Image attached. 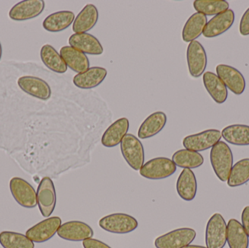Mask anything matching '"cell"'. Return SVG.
I'll return each instance as SVG.
<instances>
[{
	"mask_svg": "<svg viewBox=\"0 0 249 248\" xmlns=\"http://www.w3.org/2000/svg\"><path fill=\"white\" fill-rule=\"evenodd\" d=\"M166 123L167 116L164 112H155L142 122L138 131V137L141 139L152 138L161 132Z\"/></svg>",
	"mask_w": 249,
	"mask_h": 248,
	"instance_id": "obj_24",
	"label": "cell"
},
{
	"mask_svg": "<svg viewBox=\"0 0 249 248\" xmlns=\"http://www.w3.org/2000/svg\"><path fill=\"white\" fill-rule=\"evenodd\" d=\"M249 182V158L243 159L232 166L228 179L231 188L243 186Z\"/></svg>",
	"mask_w": 249,
	"mask_h": 248,
	"instance_id": "obj_31",
	"label": "cell"
},
{
	"mask_svg": "<svg viewBox=\"0 0 249 248\" xmlns=\"http://www.w3.org/2000/svg\"><path fill=\"white\" fill-rule=\"evenodd\" d=\"M221 138L222 132L219 130L210 129L185 137L182 144L186 149L199 152L212 149Z\"/></svg>",
	"mask_w": 249,
	"mask_h": 248,
	"instance_id": "obj_7",
	"label": "cell"
},
{
	"mask_svg": "<svg viewBox=\"0 0 249 248\" xmlns=\"http://www.w3.org/2000/svg\"><path fill=\"white\" fill-rule=\"evenodd\" d=\"M99 20V11L93 4H88L74 19L72 31L74 33H86L91 30Z\"/></svg>",
	"mask_w": 249,
	"mask_h": 248,
	"instance_id": "obj_21",
	"label": "cell"
},
{
	"mask_svg": "<svg viewBox=\"0 0 249 248\" xmlns=\"http://www.w3.org/2000/svg\"><path fill=\"white\" fill-rule=\"evenodd\" d=\"M36 199L42 216H51L56 205V194L53 182L49 177L41 180L36 192Z\"/></svg>",
	"mask_w": 249,
	"mask_h": 248,
	"instance_id": "obj_9",
	"label": "cell"
},
{
	"mask_svg": "<svg viewBox=\"0 0 249 248\" xmlns=\"http://www.w3.org/2000/svg\"><path fill=\"white\" fill-rule=\"evenodd\" d=\"M177 166L172 160L166 157H157L143 164L139 170L142 177L150 180H161L172 176Z\"/></svg>",
	"mask_w": 249,
	"mask_h": 248,
	"instance_id": "obj_3",
	"label": "cell"
},
{
	"mask_svg": "<svg viewBox=\"0 0 249 248\" xmlns=\"http://www.w3.org/2000/svg\"><path fill=\"white\" fill-rule=\"evenodd\" d=\"M203 84L211 97L218 104L225 103L228 99V91L226 85L219 77L212 71L203 74Z\"/></svg>",
	"mask_w": 249,
	"mask_h": 248,
	"instance_id": "obj_23",
	"label": "cell"
},
{
	"mask_svg": "<svg viewBox=\"0 0 249 248\" xmlns=\"http://www.w3.org/2000/svg\"><path fill=\"white\" fill-rule=\"evenodd\" d=\"M210 160L218 179L222 182H228L233 165V154L229 146L224 141L218 142L211 150Z\"/></svg>",
	"mask_w": 249,
	"mask_h": 248,
	"instance_id": "obj_1",
	"label": "cell"
},
{
	"mask_svg": "<svg viewBox=\"0 0 249 248\" xmlns=\"http://www.w3.org/2000/svg\"><path fill=\"white\" fill-rule=\"evenodd\" d=\"M60 55L67 67L78 74L84 72L90 67V61L87 55L72 47H63L60 50Z\"/></svg>",
	"mask_w": 249,
	"mask_h": 248,
	"instance_id": "obj_20",
	"label": "cell"
},
{
	"mask_svg": "<svg viewBox=\"0 0 249 248\" xmlns=\"http://www.w3.org/2000/svg\"><path fill=\"white\" fill-rule=\"evenodd\" d=\"M1 54H2V48H1V42H0V60H1Z\"/></svg>",
	"mask_w": 249,
	"mask_h": 248,
	"instance_id": "obj_38",
	"label": "cell"
},
{
	"mask_svg": "<svg viewBox=\"0 0 249 248\" xmlns=\"http://www.w3.org/2000/svg\"><path fill=\"white\" fill-rule=\"evenodd\" d=\"M61 226V219L59 217H51L31 227L26 231V235L33 243H45L56 234Z\"/></svg>",
	"mask_w": 249,
	"mask_h": 248,
	"instance_id": "obj_11",
	"label": "cell"
},
{
	"mask_svg": "<svg viewBox=\"0 0 249 248\" xmlns=\"http://www.w3.org/2000/svg\"><path fill=\"white\" fill-rule=\"evenodd\" d=\"M57 234L63 240L81 242L93 237V230L86 223L78 221H68L61 224Z\"/></svg>",
	"mask_w": 249,
	"mask_h": 248,
	"instance_id": "obj_12",
	"label": "cell"
},
{
	"mask_svg": "<svg viewBox=\"0 0 249 248\" xmlns=\"http://www.w3.org/2000/svg\"><path fill=\"white\" fill-rule=\"evenodd\" d=\"M43 0H25L17 3L9 12V17L16 21H24L39 16L45 9Z\"/></svg>",
	"mask_w": 249,
	"mask_h": 248,
	"instance_id": "obj_13",
	"label": "cell"
},
{
	"mask_svg": "<svg viewBox=\"0 0 249 248\" xmlns=\"http://www.w3.org/2000/svg\"><path fill=\"white\" fill-rule=\"evenodd\" d=\"M227 242L230 248H249V237L242 224L236 219L228 221Z\"/></svg>",
	"mask_w": 249,
	"mask_h": 248,
	"instance_id": "obj_27",
	"label": "cell"
},
{
	"mask_svg": "<svg viewBox=\"0 0 249 248\" xmlns=\"http://www.w3.org/2000/svg\"><path fill=\"white\" fill-rule=\"evenodd\" d=\"M235 21L233 10H226L212 17L205 27L203 34L206 38H213L222 34L231 29Z\"/></svg>",
	"mask_w": 249,
	"mask_h": 248,
	"instance_id": "obj_16",
	"label": "cell"
},
{
	"mask_svg": "<svg viewBox=\"0 0 249 248\" xmlns=\"http://www.w3.org/2000/svg\"><path fill=\"white\" fill-rule=\"evenodd\" d=\"M172 161L177 167L191 170L200 167L204 163V158L200 153L185 149L176 151Z\"/></svg>",
	"mask_w": 249,
	"mask_h": 248,
	"instance_id": "obj_30",
	"label": "cell"
},
{
	"mask_svg": "<svg viewBox=\"0 0 249 248\" xmlns=\"http://www.w3.org/2000/svg\"><path fill=\"white\" fill-rule=\"evenodd\" d=\"M208 23L207 16L196 13L190 16L182 30V39L185 42L196 41L203 33Z\"/></svg>",
	"mask_w": 249,
	"mask_h": 248,
	"instance_id": "obj_26",
	"label": "cell"
},
{
	"mask_svg": "<svg viewBox=\"0 0 249 248\" xmlns=\"http://www.w3.org/2000/svg\"><path fill=\"white\" fill-rule=\"evenodd\" d=\"M84 248H112L103 242L96 239L89 238L83 242Z\"/></svg>",
	"mask_w": 249,
	"mask_h": 248,
	"instance_id": "obj_35",
	"label": "cell"
},
{
	"mask_svg": "<svg viewBox=\"0 0 249 248\" xmlns=\"http://www.w3.org/2000/svg\"><path fill=\"white\" fill-rule=\"evenodd\" d=\"M228 225L221 214H215L208 221L206 244L208 248H224L227 243Z\"/></svg>",
	"mask_w": 249,
	"mask_h": 248,
	"instance_id": "obj_4",
	"label": "cell"
},
{
	"mask_svg": "<svg viewBox=\"0 0 249 248\" xmlns=\"http://www.w3.org/2000/svg\"><path fill=\"white\" fill-rule=\"evenodd\" d=\"M18 85L22 91L36 99L47 100L51 97L49 84L39 77L32 76L20 77L18 80Z\"/></svg>",
	"mask_w": 249,
	"mask_h": 248,
	"instance_id": "obj_15",
	"label": "cell"
},
{
	"mask_svg": "<svg viewBox=\"0 0 249 248\" xmlns=\"http://www.w3.org/2000/svg\"><path fill=\"white\" fill-rule=\"evenodd\" d=\"M216 70L218 77L234 94L239 96L245 91L246 80L241 71L225 64L218 65Z\"/></svg>",
	"mask_w": 249,
	"mask_h": 248,
	"instance_id": "obj_14",
	"label": "cell"
},
{
	"mask_svg": "<svg viewBox=\"0 0 249 248\" xmlns=\"http://www.w3.org/2000/svg\"><path fill=\"white\" fill-rule=\"evenodd\" d=\"M222 137L225 141L235 146H249V126L232 125L224 128Z\"/></svg>",
	"mask_w": 249,
	"mask_h": 248,
	"instance_id": "obj_29",
	"label": "cell"
},
{
	"mask_svg": "<svg viewBox=\"0 0 249 248\" xmlns=\"http://www.w3.org/2000/svg\"><path fill=\"white\" fill-rule=\"evenodd\" d=\"M196 237V231L191 228H180L158 237L156 248H183L191 244Z\"/></svg>",
	"mask_w": 249,
	"mask_h": 248,
	"instance_id": "obj_6",
	"label": "cell"
},
{
	"mask_svg": "<svg viewBox=\"0 0 249 248\" xmlns=\"http://www.w3.org/2000/svg\"><path fill=\"white\" fill-rule=\"evenodd\" d=\"M187 61L189 72L194 78L204 74L207 66V55L203 45L198 41L189 44L187 50Z\"/></svg>",
	"mask_w": 249,
	"mask_h": 248,
	"instance_id": "obj_10",
	"label": "cell"
},
{
	"mask_svg": "<svg viewBox=\"0 0 249 248\" xmlns=\"http://www.w3.org/2000/svg\"><path fill=\"white\" fill-rule=\"evenodd\" d=\"M129 121L127 118H121L115 121L102 135V144L107 148H113L121 144L129 130Z\"/></svg>",
	"mask_w": 249,
	"mask_h": 248,
	"instance_id": "obj_19",
	"label": "cell"
},
{
	"mask_svg": "<svg viewBox=\"0 0 249 248\" xmlns=\"http://www.w3.org/2000/svg\"><path fill=\"white\" fill-rule=\"evenodd\" d=\"M74 13L69 10L56 12L49 15L42 23L45 30L52 33L62 32L74 23Z\"/></svg>",
	"mask_w": 249,
	"mask_h": 248,
	"instance_id": "obj_25",
	"label": "cell"
},
{
	"mask_svg": "<svg viewBox=\"0 0 249 248\" xmlns=\"http://www.w3.org/2000/svg\"><path fill=\"white\" fill-rule=\"evenodd\" d=\"M193 7L197 13L205 16H216L229 10L230 4L225 0H196Z\"/></svg>",
	"mask_w": 249,
	"mask_h": 248,
	"instance_id": "obj_33",
	"label": "cell"
},
{
	"mask_svg": "<svg viewBox=\"0 0 249 248\" xmlns=\"http://www.w3.org/2000/svg\"><path fill=\"white\" fill-rule=\"evenodd\" d=\"M123 157L134 170H140L144 164V150L142 142L133 134L127 133L121 143Z\"/></svg>",
	"mask_w": 249,
	"mask_h": 248,
	"instance_id": "obj_2",
	"label": "cell"
},
{
	"mask_svg": "<svg viewBox=\"0 0 249 248\" xmlns=\"http://www.w3.org/2000/svg\"><path fill=\"white\" fill-rule=\"evenodd\" d=\"M197 183L196 175L190 169H184L177 182V192L184 201H192L197 195Z\"/></svg>",
	"mask_w": 249,
	"mask_h": 248,
	"instance_id": "obj_22",
	"label": "cell"
},
{
	"mask_svg": "<svg viewBox=\"0 0 249 248\" xmlns=\"http://www.w3.org/2000/svg\"><path fill=\"white\" fill-rule=\"evenodd\" d=\"M0 245L3 248H35V243L27 236L14 231L0 233Z\"/></svg>",
	"mask_w": 249,
	"mask_h": 248,
	"instance_id": "obj_32",
	"label": "cell"
},
{
	"mask_svg": "<svg viewBox=\"0 0 249 248\" xmlns=\"http://www.w3.org/2000/svg\"><path fill=\"white\" fill-rule=\"evenodd\" d=\"M183 248H208L207 247H203V246H193V245H189V246H186Z\"/></svg>",
	"mask_w": 249,
	"mask_h": 248,
	"instance_id": "obj_37",
	"label": "cell"
},
{
	"mask_svg": "<svg viewBox=\"0 0 249 248\" xmlns=\"http://www.w3.org/2000/svg\"><path fill=\"white\" fill-rule=\"evenodd\" d=\"M10 189L15 200L26 208H34L37 205L36 193L33 186L23 179L13 178L10 182Z\"/></svg>",
	"mask_w": 249,
	"mask_h": 248,
	"instance_id": "obj_8",
	"label": "cell"
},
{
	"mask_svg": "<svg viewBox=\"0 0 249 248\" xmlns=\"http://www.w3.org/2000/svg\"><path fill=\"white\" fill-rule=\"evenodd\" d=\"M69 44L86 55H100L104 52L103 46L100 41L90 33H74L70 36Z\"/></svg>",
	"mask_w": 249,
	"mask_h": 248,
	"instance_id": "obj_17",
	"label": "cell"
},
{
	"mask_svg": "<svg viewBox=\"0 0 249 248\" xmlns=\"http://www.w3.org/2000/svg\"><path fill=\"white\" fill-rule=\"evenodd\" d=\"M241 221H242L241 224L249 237V206L246 207L243 211L242 215H241Z\"/></svg>",
	"mask_w": 249,
	"mask_h": 248,
	"instance_id": "obj_36",
	"label": "cell"
},
{
	"mask_svg": "<svg viewBox=\"0 0 249 248\" xmlns=\"http://www.w3.org/2000/svg\"><path fill=\"white\" fill-rule=\"evenodd\" d=\"M99 227L102 230L113 234H124L132 232L139 226L137 220L124 214H114L100 219Z\"/></svg>",
	"mask_w": 249,
	"mask_h": 248,
	"instance_id": "obj_5",
	"label": "cell"
},
{
	"mask_svg": "<svg viewBox=\"0 0 249 248\" xmlns=\"http://www.w3.org/2000/svg\"><path fill=\"white\" fill-rule=\"evenodd\" d=\"M239 31L240 33L243 36H248L249 35V7L241 17V22H240Z\"/></svg>",
	"mask_w": 249,
	"mask_h": 248,
	"instance_id": "obj_34",
	"label": "cell"
},
{
	"mask_svg": "<svg viewBox=\"0 0 249 248\" xmlns=\"http://www.w3.org/2000/svg\"><path fill=\"white\" fill-rule=\"evenodd\" d=\"M107 76V70L103 67L89 68L84 72L76 74L73 83L76 87L84 90L93 89L100 85Z\"/></svg>",
	"mask_w": 249,
	"mask_h": 248,
	"instance_id": "obj_18",
	"label": "cell"
},
{
	"mask_svg": "<svg viewBox=\"0 0 249 248\" xmlns=\"http://www.w3.org/2000/svg\"><path fill=\"white\" fill-rule=\"evenodd\" d=\"M40 58L47 68L58 74L67 72L68 67L56 50L51 45H45L40 50Z\"/></svg>",
	"mask_w": 249,
	"mask_h": 248,
	"instance_id": "obj_28",
	"label": "cell"
}]
</instances>
